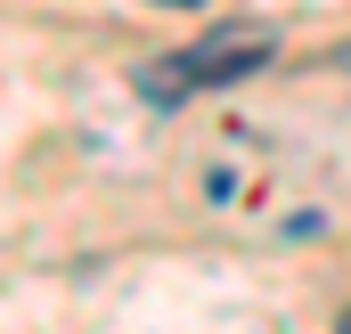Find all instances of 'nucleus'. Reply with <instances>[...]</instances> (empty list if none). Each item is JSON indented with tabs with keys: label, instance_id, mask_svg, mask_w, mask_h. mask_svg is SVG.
Listing matches in <instances>:
<instances>
[{
	"label": "nucleus",
	"instance_id": "nucleus-1",
	"mask_svg": "<svg viewBox=\"0 0 351 334\" xmlns=\"http://www.w3.org/2000/svg\"><path fill=\"white\" fill-rule=\"evenodd\" d=\"M254 66H269V33H262V25H229V33L188 41L180 57L139 66V98H147V106H180V98H196V90H229V82H245Z\"/></svg>",
	"mask_w": 351,
	"mask_h": 334
},
{
	"label": "nucleus",
	"instance_id": "nucleus-2",
	"mask_svg": "<svg viewBox=\"0 0 351 334\" xmlns=\"http://www.w3.org/2000/svg\"><path fill=\"white\" fill-rule=\"evenodd\" d=\"M156 8H204V0H156Z\"/></svg>",
	"mask_w": 351,
	"mask_h": 334
},
{
	"label": "nucleus",
	"instance_id": "nucleus-3",
	"mask_svg": "<svg viewBox=\"0 0 351 334\" xmlns=\"http://www.w3.org/2000/svg\"><path fill=\"white\" fill-rule=\"evenodd\" d=\"M343 334H351V310H343Z\"/></svg>",
	"mask_w": 351,
	"mask_h": 334
}]
</instances>
